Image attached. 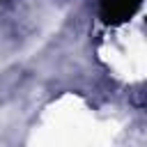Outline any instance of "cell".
<instances>
[{"instance_id": "6da1fadb", "label": "cell", "mask_w": 147, "mask_h": 147, "mask_svg": "<svg viewBox=\"0 0 147 147\" xmlns=\"http://www.w3.org/2000/svg\"><path fill=\"white\" fill-rule=\"evenodd\" d=\"M140 2H142V0H101L99 11H101L103 23H108V25H119V23L129 21V18L138 11Z\"/></svg>"}]
</instances>
